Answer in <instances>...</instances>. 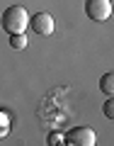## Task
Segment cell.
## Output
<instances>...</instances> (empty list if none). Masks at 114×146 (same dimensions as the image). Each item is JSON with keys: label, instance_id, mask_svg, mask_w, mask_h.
Here are the masks:
<instances>
[{"label": "cell", "instance_id": "8992f818", "mask_svg": "<svg viewBox=\"0 0 114 146\" xmlns=\"http://www.w3.org/2000/svg\"><path fill=\"white\" fill-rule=\"evenodd\" d=\"M10 46L12 49H24L27 46V34L20 32V34H10Z\"/></svg>", "mask_w": 114, "mask_h": 146}, {"label": "cell", "instance_id": "3957f363", "mask_svg": "<svg viewBox=\"0 0 114 146\" xmlns=\"http://www.w3.org/2000/svg\"><path fill=\"white\" fill-rule=\"evenodd\" d=\"M66 144L68 146H95L97 144V136L90 127H73L66 134Z\"/></svg>", "mask_w": 114, "mask_h": 146}, {"label": "cell", "instance_id": "52a82bcc", "mask_svg": "<svg viewBox=\"0 0 114 146\" xmlns=\"http://www.w3.org/2000/svg\"><path fill=\"white\" fill-rule=\"evenodd\" d=\"M102 112H104V117H107L109 122H114V95L107 98V102L102 105Z\"/></svg>", "mask_w": 114, "mask_h": 146}, {"label": "cell", "instance_id": "7a4b0ae2", "mask_svg": "<svg viewBox=\"0 0 114 146\" xmlns=\"http://www.w3.org/2000/svg\"><path fill=\"white\" fill-rule=\"evenodd\" d=\"M85 15L92 22H107L112 17V0H85Z\"/></svg>", "mask_w": 114, "mask_h": 146}, {"label": "cell", "instance_id": "277c9868", "mask_svg": "<svg viewBox=\"0 0 114 146\" xmlns=\"http://www.w3.org/2000/svg\"><path fill=\"white\" fill-rule=\"evenodd\" d=\"M32 29H34L36 34H42V36L53 34V17L49 15V12H36V15L32 17Z\"/></svg>", "mask_w": 114, "mask_h": 146}, {"label": "cell", "instance_id": "9c48e42d", "mask_svg": "<svg viewBox=\"0 0 114 146\" xmlns=\"http://www.w3.org/2000/svg\"><path fill=\"white\" fill-rule=\"evenodd\" d=\"M7 129H10V117L7 112H0V136H7Z\"/></svg>", "mask_w": 114, "mask_h": 146}, {"label": "cell", "instance_id": "6da1fadb", "mask_svg": "<svg viewBox=\"0 0 114 146\" xmlns=\"http://www.w3.org/2000/svg\"><path fill=\"white\" fill-rule=\"evenodd\" d=\"M27 27H32V17L22 5H10L3 12V29L7 34H20Z\"/></svg>", "mask_w": 114, "mask_h": 146}, {"label": "cell", "instance_id": "ba28073f", "mask_svg": "<svg viewBox=\"0 0 114 146\" xmlns=\"http://www.w3.org/2000/svg\"><path fill=\"white\" fill-rule=\"evenodd\" d=\"M46 144L49 146H58V144H66V134H58V131H51L46 136Z\"/></svg>", "mask_w": 114, "mask_h": 146}, {"label": "cell", "instance_id": "5b68a950", "mask_svg": "<svg viewBox=\"0 0 114 146\" xmlns=\"http://www.w3.org/2000/svg\"><path fill=\"white\" fill-rule=\"evenodd\" d=\"M100 90H102L107 98L114 95V73H104L102 78H100Z\"/></svg>", "mask_w": 114, "mask_h": 146}]
</instances>
